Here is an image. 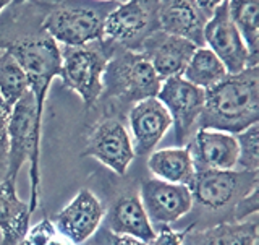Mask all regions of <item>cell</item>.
<instances>
[{
	"label": "cell",
	"mask_w": 259,
	"mask_h": 245,
	"mask_svg": "<svg viewBox=\"0 0 259 245\" xmlns=\"http://www.w3.org/2000/svg\"><path fill=\"white\" fill-rule=\"evenodd\" d=\"M257 122L259 65L227 75L221 83L204 91V108L198 128L238 135Z\"/></svg>",
	"instance_id": "6da1fadb"
},
{
	"label": "cell",
	"mask_w": 259,
	"mask_h": 245,
	"mask_svg": "<svg viewBox=\"0 0 259 245\" xmlns=\"http://www.w3.org/2000/svg\"><path fill=\"white\" fill-rule=\"evenodd\" d=\"M160 83L157 73L140 52L115 46L104 70L102 91L96 106L105 117L125 122L136 102L157 96Z\"/></svg>",
	"instance_id": "7a4b0ae2"
},
{
	"label": "cell",
	"mask_w": 259,
	"mask_h": 245,
	"mask_svg": "<svg viewBox=\"0 0 259 245\" xmlns=\"http://www.w3.org/2000/svg\"><path fill=\"white\" fill-rule=\"evenodd\" d=\"M40 138L42 120L37 117L34 96L28 89L21 99L12 108L8 120V148H7V181L16 184L24 162H29V209L31 215L39 206L40 190Z\"/></svg>",
	"instance_id": "3957f363"
},
{
	"label": "cell",
	"mask_w": 259,
	"mask_h": 245,
	"mask_svg": "<svg viewBox=\"0 0 259 245\" xmlns=\"http://www.w3.org/2000/svg\"><path fill=\"white\" fill-rule=\"evenodd\" d=\"M113 44L99 39L75 47H60L62 65L59 77L65 88L76 93L84 108L94 109L102 91V75L113 52Z\"/></svg>",
	"instance_id": "277c9868"
},
{
	"label": "cell",
	"mask_w": 259,
	"mask_h": 245,
	"mask_svg": "<svg viewBox=\"0 0 259 245\" xmlns=\"http://www.w3.org/2000/svg\"><path fill=\"white\" fill-rule=\"evenodd\" d=\"M193 203L209 213H221L233 221V208L248 193L259 189V172L230 170H198L190 184Z\"/></svg>",
	"instance_id": "5b68a950"
},
{
	"label": "cell",
	"mask_w": 259,
	"mask_h": 245,
	"mask_svg": "<svg viewBox=\"0 0 259 245\" xmlns=\"http://www.w3.org/2000/svg\"><path fill=\"white\" fill-rule=\"evenodd\" d=\"M2 47L15 57L26 73L29 89L36 101L37 117L42 120L49 86L60 73V46L44 32L42 36L13 39Z\"/></svg>",
	"instance_id": "8992f818"
},
{
	"label": "cell",
	"mask_w": 259,
	"mask_h": 245,
	"mask_svg": "<svg viewBox=\"0 0 259 245\" xmlns=\"http://www.w3.org/2000/svg\"><path fill=\"white\" fill-rule=\"evenodd\" d=\"M159 0H128L110 10L104 18L102 39L138 52L143 41L159 29Z\"/></svg>",
	"instance_id": "52a82bcc"
},
{
	"label": "cell",
	"mask_w": 259,
	"mask_h": 245,
	"mask_svg": "<svg viewBox=\"0 0 259 245\" xmlns=\"http://www.w3.org/2000/svg\"><path fill=\"white\" fill-rule=\"evenodd\" d=\"M105 13L91 7L60 4L49 8L42 31L59 46L75 47L102 39Z\"/></svg>",
	"instance_id": "ba28073f"
},
{
	"label": "cell",
	"mask_w": 259,
	"mask_h": 245,
	"mask_svg": "<svg viewBox=\"0 0 259 245\" xmlns=\"http://www.w3.org/2000/svg\"><path fill=\"white\" fill-rule=\"evenodd\" d=\"M157 99L167 109L178 146H185L198 128V120L204 108V89L191 85L183 77L162 80Z\"/></svg>",
	"instance_id": "9c48e42d"
},
{
	"label": "cell",
	"mask_w": 259,
	"mask_h": 245,
	"mask_svg": "<svg viewBox=\"0 0 259 245\" xmlns=\"http://www.w3.org/2000/svg\"><path fill=\"white\" fill-rule=\"evenodd\" d=\"M117 176H125L135 161L133 142L123 120L104 117L93 127L83 151Z\"/></svg>",
	"instance_id": "30bf717a"
},
{
	"label": "cell",
	"mask_w": 259,
	"mask_h": 245,
	"mask_svg": "<svg viewBox=\"0 0 259 245\" xmlns=\"http://www.w3.org/2000/svg\"><path fill=\"white\" fill-rule=\"evenodd\" d=\"M138 195L154 227L170 226L180 221L194 208L193 195L188 187L154 177L141 182Z\"/></svg>",
	"instance_id": "8fae6325"
},
{
	"label": "cell",
	"mask_w": 259,
	"mask_h": 245,
	"mask_svg": "<svg viewBox=\"0 0 259 245\" xmlns=\"http://www.w3.org/2000/svg\"><path fill=\"white\" fill-rule=\"evenodd\" d=\"M202 36H204V46L221 59L229 75L240 73L248 67H256L249 59L245 41L241 39L238 29L230 20L227 0L209 16Z\"/></svg>",
	"instance_id": "7c38bea8"
},
{
	"label": "cell",
	"mask_w": 259,
	"mask_h": 245,
	"mask_svg": "<svg viewBox=\"0 0 259 245\" xmlns=\"http://www.w3.org/2000/svg\"><path fill=\"white\" fill-rule=\"evenodd\" d=\"M105 206L89 189H81L54 218V226L75 245L93 239L105 218Z\"/></svg>",
	"instance_id": "4fadbf2b"
},
{
	"label": "cell",
	"mask_w": 259,
	"mask_h": 245,
	"mask_svg": "<svg viewBox=\"0 0 259 245\" xmlns=\"http://www.w3.org/2000/svg\"><path fill=\"white\" fill-rule=\"evenodd\" d=\"M126 122L136 156H146L156 151V146L172 127V119L157 97L136 102L128 111Z\"/></svg>",
	"instance_id": "5bb4252c"
},
{
	"label": "cell",
	"mask_w": 259,
	"mask_h": 245,
	"mask_svg": "<svg viewBox=\"0 0 259 245\" xmlns=\"http://www.w3.org/2000/svg\"><path fill=\"white\" fill-rule=\"evenodd\" d=\"M194 49L196 46L188 39L157 29L143 41L138 52L151 63V67L162 81L170 77H182Z\"/></svg>",
	"instance_id": "9a60e30c"
},
{
	"label": "cell",
	"mask_w": 259,
	"mask_h": 245,
	"mask_svg": "<svg viewBox=\"0 0 259 245\" xmlns=\"http://www.w3.org/2000/svg\"><path fill=\"white\" fill-rule=\"evenodd\" d=\"M191 153L194 169L198 170H230L237 167V136L219 130L198 128L186 143Z\"/></svg>",
	"instance_id": "2e32d148"
},
{
	"label": "cell",
	"mask_w": 259,
	"mask_h": 245,
	"mask_svg": "<svg viewBox=\"0 0 259 245\" xmlns=\"http://www.w3.org/2000/svg\"><path fill=\"white\" fill-rule=\"evenodd\" d=\"M209 20L194 0H159V29L178 38L188 39L196 47L204 46V26Z\"/></svg>",
	"instance_id": "e0dca14e"
},
{
	"label": "cell",
	"mask_w": 259,
	"mask_h": 245,
	"mask_svg": "<svg viewBox=\"0 0 259 245\" xmlns=\"http://www.w3.org/2000/svg\"><path fill=\"white\" fill-rule=\"evenodd\" d=\"M105 229L117 235H128L149 243L156 234V227L149 221L138 193H125L105 211Z\"/></svg>",
	"instance_id": "ac0fdd59"
},
{
	"label": "cell",
	"mask_w": 259,
	"mask_h": 245,
	"mask_svg": "<svg viewBox=\"0 0 259 245\" xmlns=\"http://www.w3.org/2000/svg\"><path fill=\"white\" fill-rule=\"evenodd\" d=\"M257 218L246 221H224L204 229H196L193 224L186 232L182 245H257Z\"/></svg>",
	"instance_id": "d6986e66"
},
{
	"label": "cell",
	"mask_w": 259,
	"mask_h": 245,
	"mask_svg": "<svg viewBox=\"0 0 259 245\" xmlns=\"http://www.w3.org/2000/svg\"><path fill=\"white\" fill-rule=\"evenodd\" d=\"M31 209L16 193V184L0 181V235L2 245H18L29 229Z\"/></svg>",
	"instance_id": "ffe728a7"
},
{
	"label": "cell",
	"mask_w": 259,
	"mask_h": 245,
	"mask_svg": "<svg viewBox=\"0 0 259 245\" xmlns=\"http://www.w3.org/2000/svg\"><path fill=\"white\" fill-rule=\"evenodd\" d=\"M148 169L154 179L186 187H190L196 174L191 153L186 145L152 151L148 158Z\"/></svg>",
	"instance_id": "44dd1931"
},
{
	"label": "cell",
	"mask_w": 259,
	"mask_h": 245,
	"mask_svg": "<svg viewBox=\"0 0 259 245\" xmlns=\"http://www.w3.org/2000/svg\"><path fill=\"white\" fill-rule=\"evenodd\" d=\"M227 8L245 41L251 62L259 65V0H227Z\"/></svg>",
	"instance_id": "7402d4cb"
},
{
	"label": "cell",
	"mask_w": 259,
	"mask_h": 245,
	"mask_svg": "<svg viewBox=\"0 0 259 245\" xmlns=\"http://www.w3.org/2000/svg\"><path fill=\"white\" fill-rule=\"evenodd\" d=\"M227 75L229 73H227L221 59L206 46L194 49L190 62L186 63V67L182 73V77L186 81L204 89V91L215 86L217 83H221Z\"/></svg>",
	"instance_id": "603a6c76"
},
{
	"label": "cell",
	"mask_w": 259,
	"mask_h": 245,
	"mask_svg": "<svg viewBox=\"0 0 259 245\" xmlns=\"http://www.w3.org/2000/svg\"><path fill=\"white\" fill-rule=\"evenodd\" d=\"M28 89L29 83L21 65L7 49L0 47V97L13 108Z\"/></svg>",
	"instance_id": "cb8c5ba5"
},
{
	"label": "cell",
	"mask_w": 259,
	"mask_h": 245,
	"mask_svg": "<svg viewBox=\"0 0 259 245\" xmlns=\"http://www.w3.org/2000/svg\"><path fill=\"white\" fill-rule=\"evenodd\" d=\"M235 136L238 143V159L235 169L259 172V125H251Z\"/></svg>",
	"instance_id": "d4e9b609"
},
{
	"label": "cell",
	"mask_w": 259,
	"mask_h": 245,
	"mask_svg": "<svg viewBox=\"0 0 259 245\" xmlns=\"http://www.w3.org/2000/svg\"><path fill=\"white\" fill-rule=\"evenodd\" d=\"M257 195H259V189L248 193L245 198L237 203V206L233 208V216H232L235 223L246 221V219L254 218L257 215V208H259Z\"/></svg>",
	"instance_id": "484cf974"
},
{
	"label": "cell",
	"mask_w": 259,
	"mask_h": 245,
	"mask_svg": "<svg viewBox=\"0 0 259 245\" xmlns=\"http://www.w3.org/2000/svg\"><path fill=\"white\" fill-rule=\"evenodd\" d=\"M191 227L193 224L185 227L183 231H174L170 226H160L156 229V234H154L152 240L148 245H182L186 232H188Z\"/></svg>",
	"instance_id": "4316f807"
},
{
	"label": "cell",
	"mask_w": 259,
	"mask_h": 245,
	"mask_svg": "<svg viewBox=\"0 0 259 245\" xmlns=\"http://www.w3.org/2000/svg\"><path fill=\"white\" fill-rule=\"evenodd\" d=\"M12 108L0 97V167L7 170V148H8V120Z\"/></svg>",
	"instance_id": "83f0119b"
},
{
	"label": "cell",
	"mask_w": 259,
	"mask_h": 245,
	"mask_svg": "<svg viewBox=\"0 0 259 245\" xmlns=\"http://www.w3.org/2000/svg\"><path fill=\"white\" fill-rule=\"evenodd\" d=\"M99 245H148L146 242H141L135 237H128V235H117L112 234L104 227V231H101L99 239H97Z\"/></svg>",
	"instance_id": "f1b7e54d"
},
{
	"label": "cell",
	"mask_w": 259,
	"mask_h": 245,
	"mask_svg": "<svg viewBox=\"0 0 259 245\" xmlns=\"http://www.w3.org/2000/svg\"><path fill=\"white\" fill-rule=\"evenodd\" d=\"M194 2H196V5L202 10V13H206L207 16H210L215 8L222 2H225V0H194Z\"/></svg>",
	"instance_id": "f546056e"
},
{
	"label": "cell",
	"mask_w": 259,
	"mask_h": 245,
	"mask_svg": "<svg viewBox=\"0 0 259 245\" xmlns=\"http://www.w3.org/2000/svg\"><path fill=\"white\" fill-rule=\"evenodd\" d=\"M44 245H75L70 239H67L65 235H62L59 231H55L52 235H51V239H49Z\"/></svg>",
	"instance_id": "4dcf8cb0"
},
{
	"label": "cell",
	"mask_w": 259,
	"mask_h": 245,
	"mask_svg": "<svg viewBox=\"0 0 259 245\" xmlns=\"http://www.w3.org/2000/svg\"><path fill=\"white\" fill-rule=\"evenodd\" d=\"M10 4H13V0H0V13H2Z\"/></svg>",
	"instance_id": "1f68e13d"
},
{
	"label": "cell",
	"mask_w": 259,
	"mask_h": 245,
	"mask_svg": "<svg viewBox=\"0 0 259 245\" xmlns=\"http://www.w3.org/2000/svg\"><path fill=\"white\" fill-rule=\"evenodd\" d=\"M105 2H115V4L121 5V4H125V2H128V0H105Z\"/></svg>",
	"instance_id": "d6a6232c"
},
{
	"label": "cell",
	"mask_w": 259,
	"mask_h": 245,
	"mask_svg": "<svg viewBox=\"0 0 259 245\" xmlns=\"http://www.w3.org/2000/svg\"><path fill=\"white\" fill-rule=\"evenodd\" d=\"M24 2H28V0H13V5H21Z\"/></svg>",
	"instance_id": "836d02e7"
},
{
	"label": "cell",
	"mask_w": 259,
	"mask_h": 245,
	"mask_svg": "<svg viewBox=\"0 0 259 245\" xmlns=\"http://www.w3.org/2000/svg\"><path fill=\"white\" fill-rule=\"evenodd\" d=\"M94 245H99V243H97V240H96V242H94Z\"/></svg>",
	"instance_id": "e575fe53"
}]
</instances>
